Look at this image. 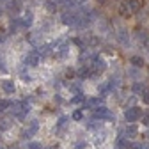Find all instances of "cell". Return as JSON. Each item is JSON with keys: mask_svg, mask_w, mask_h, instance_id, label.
<instances>
[{"mask_svg": "<svg viewBox=\"0 0 149 149\" xmlns=\"http://www.w3.org/2000/svg\"><path fill=\"white\" fill-rule=\"evenodd\" d=\"M37 52H39V55H41V57H46V55H50L52 52H53V46H41L39 50H37Z\"/></svg>", "mask_w": 149, "mask_h": 149, "instance_id": "obj_20", "label": "cell"}, {"mask_svg": "<svg viewBox=\"0 0 149 149\" xmlns=\"http://www.w3.org/2000/svg\"><path fill=\"white\" fill-rule=\"evenodd\" d=\"M84 101H85V96L78 92V94L74 96V98H71V101H69V103H71V105H80V103H84Z\"/></svg>", "mask_w": 149, "mask_h": 149, "instance_id": "obj_21", "label": "cell"}, {"mask_svg": "<svg viewBox=\"0 0 149 149\" xmlns=\"http://www.w3.org/2000/svg\"><path fill=\"white\" fill-rule=\"evenodd\" d=\"M20 22H22V29H29V27H32V13L27 11L25 16H23V20H20Z\"/></svg>", "mask_w": 149, "mask_h": 149, "instance_id": "obj_12", "label": "cell"}, {"mask_svg": "<svg viewBox=\"0 0 149 149\" xmlns=\"http://www.w3.org/2000/svg\"><path fill=\"white\" fill-rule=\"evenodd\" d=\"M142 101H144L146 105H149V87H146L144 92H142Z\"/></svg>", "mask_w": 149, "mask_h": 149, "instance_id": "obj_26", "label": "cell"}, {"mask_svg": "<svg viewBox=\"0 0 149 149\" xmlns=\"http://www.w3.org/2000/svg\"><path fill=\"white\" fill-rule=\"evenodd\" d=\"M0 149H6V147H0Z\"/></svg>", "mask_w": 149, "mask_h": 149, "instance_id": "obj_41", "label": "cell"}, {"mask_svg": "<svg viewBox=\"0 0 149 149\" xmlns=\"http://www.w3.org/2000/svg\"><path fill=\"white\" fill-rule=\"evenodd\" d=\"M78 18H80V14L73 13V11H66V13H62V16H61V22H62L64 25H68V27H77Z\"/></svg>", "mask_w": 149, "mask_h": 149, "instance_id": "obj_1", "label": "cell"}, {"mask_svg": "<svg viewBox=\"0 0 149 149\" xmlns=\"http://www.w3.org/2000/svg\"><path fill=\"white\" fill-rule=\"evenodd\" d=\"M73 119H74V121H82V119H84V112H82V110H74V112H73Z\"/></svg>", "mask_w": 149, "mask_h": 149, "instance_id": "obj_25", "label": "cell"}, {"mask_svg": "<svg viewBox=\"0 0 149 149\" xmlns=\"http://www.w3.org/2000/svg\"><path fill=\"white\" fill-rule=\"evenodd\" d=\"M142 123H144L146 126H149V114H146V116L142 117Z\"/></svg>", "mask_w": 149, "mask_h": 149, "instance_id": "obj_32", "label": "cell"}, {"mask_svg": "<svg viewBox=\"0 0 149 149\" xmlns=\"http://www.w3.org/2000/svg\"><path fill=\"white\" fill-rule=\"evenodd\" d=\"M11 110H13V114H14L18 119H25V116H27V112H25V108H23V101L13 103V105H11Z\"/></svg>", "mask_w": 149, "mask_h": 149, "instance_id": "obj_5", "label": "cell"}, {"mask_svg": "<svg viewBox=\"0 0 149 149\" xmlns=\"http://www.w3.org/2000/svg\"><path fill=\"white\" fill-rule=\"evenodd\" d=\"M4 41H6V37H4V34H0V45H2Z\"/></svg>", "mask_w": 149, "mask_h": 149, "instance_id": "obj_36", "label": "cell"}, {"mask_svg": "<svg viewBox=\"0 0 149 149\" xmlns=\"http://www.w3.org/2000/svg\"><path fill=\"white\" fill-rule=\"evenodd\" d=\"M27 149H43V146L39 142H29L27 144Z\"/></svg>", "mask_w": 149, "mask_h": 149, "instance_id": "obj_27", "label": "cell"}, {"mask_svg": "<svg viewBox=\"0 0 149 149\" xmlns=\"http://www.w3.org/2000/svg\"><path fill=\"white\" fill-rule=\"evenodd\" d=\"M0 71H2V73H6L7 69H6V66H4V61L2 59H0Z\"/></svg>", "mask_w": 149, "mask_h": 149, "instance_id": "obj_34", "label": "cell"}, {"mask_svg": "<svg viewBox=\"0 0 149 149\" xmlns=\"http://www.w3.org/2000/svg\"><path fill=\"white\" fill-rule=\"evenodd\" d=\"M66 123H68V117H61V119H59V123H57V128H64V126H66Z\"/></svg>", "mask_w": 149, "mask_h": 149, "instance_id": "obj_30", "label": "cell"}, {"mask_svg": "<svg viewBox=\"0 0 149 149\" xmlns=\"http://www.w3.org/2000/svg\"><path fill=\"white\" fill-rule=\"evenodd\" d=\"M0 16H2V7H0Z\"/></svg>", "mask_w": 149, "mask_h": 149, "instance_id": "obj_40", "label": "cell"}, {"mask_svg": "<svg viewBox=\"0 0 149 149\" xmlns=\"http://www.w3.org/2000/svg\"><path fill=\"white\" fill-rule=\"evenodd\" d=\"M130 62L133 64V68H142V66H144V59L139 57V55H133V57L130 59Z\"/></svg>", "mask_w": 149, "mask_h": 149, "instance_id": "obj_18", "label": "cell"}, {"mask_svg": "<svg viewBox=\"0 0 149 149\" xmlns=\"http://www.w3.org/2000/svg\"><path fill=\"white\" fill-rule=\"evenodd\" d=\"M39 59H41V55H39V52H29L27 55H25V59H23V64L25 66H37L39 64Z\"/></svg>", "mask_w": 149, "mask_h": 149, "instance_id": "obj_3", "label": "cell"}, {"mask_svg": "<svg viewBox=\"0 0 149 149\" xmlns=\"http://www.w3.org/2000/svg\"><path fill=\"white\" fill-rule=\"evenodd\" d=\"M96 2H98V4H107L108 0H96Z\"/></svg>", "mask_w": 149, "mask_h": 149, "instance_id": "obj_37", "label": "cell"}, {"mask_svg": "<svg viewBox=\"0 0 149 149\" xmlns=\"http://www.w3.org/2000/svg\"><path fill=\"white\" fill-rule=\"evenodd\" d=\"M128 6L132 9V13H139L142 9V0H128Z\"/></svg>", "mask_w": 149, "mask_h": 149, "instance_id": "obj_13", "label": "cell"}, {"mask_svg": "<svg viewBox=\"0 0 149 149\" xmlns=\"http://www.w3.org/2000/svg\"><path fill=\"white\" fill-rule=\"evenodd\" d=\"M77 149H85V146H78V147H77Z\"/></svg>", "mask_w": 149, "mask_h": 149, "instance_id": "obj_39", "label": "cell"}, {"mask_svg": "<svg viewBox=\"0 0 149 149\" xmlns=\"http://www.w3.org/2000/svg\"><path fill=\"white\" fill-rule=\"evenodd\" d=\"M85 107L87 108H98V107H103V98H91L85 101Z\"/></svg>", "mask_w": 149, "mask_h": 149, "instance_id": "obj_9", "label": "cell"}, {"mask_svg": "<svg viewBox=\"0 0 149 149\" xmlns=\"http://www.w3.org/2000/svg\"><path fill=\"white\" fill-rule=\"evenodd\" d=\"M133 149H149V144H142V146L140 144H135Z\"/></svg>", "mask_w": 149, "mask_h": 149, "instance_id": "obj_31", "label": "cell"}, {"mask_svg": "<svg viewBox=\"0 0 149 149\" xmlns=\"http://www.w3.org/2000/svg\"><path fill=\"white\" fill-rule=\"evenodd\" d=\"M119 43H128V32H124V30H119Z\"/></svg>", "mask_w": 149, "mask_h": 149, "instance_id": "obj_23", "label": "cell"}, {"mask_svg": "<svg viewBox=\"0 0 149 149\" xmlns=\"http://www.w3.org/2000/svg\"><path fill=\"white\" fill-rule=\"evenodd\" d=\"M140 116H142V112H140V108H137V107H130V108H126V112H124V119H126L128 123H135L137 119H140Z\"/></svg>", "mask_w": 149, "mask_h": 149, "instance_id": "obj_2", "label": "cell"}, {"mask_svg": "<svg viewBox=\"0 0 149 149\" xmlns=\"http://www.w3.org/2000/svg\"><path fill=\"white\" fill-rule=\"evenodd\" d=\"M2 89H4V92H7V94H13V92L16 91L13 80H2Z\"/></svg>", "mask_w": 149, "mask_h": 149, "instance_id": "obj_11", "label": "cell"}, {"mask_svg": "<svg viewBox=\"0 0 149 149\" xmlns=\"http://www.w3.org/2000/svg\"><path fill=\"white\" fill-rule=\"evenodd\" d=\"M73 74H74L73 69H68V71H66V77H68V78H73Z\"/></svg>", "mask_w": 149, "mask_h": 149, "instance_id": "obj_33", "label": "cell"}, {"mask_svg": "<svg viewBox=\"0 0 149 149\" xmlns=\"http://www.w3.org/2000/svg\"><path fill=\"white\" fill-rule=\"evenodd\" d=\"M139 135V128L135 126V124H130L126 130H124V137L126 139H135Z\"/></svg>", "mask_w": 149, "mask_h": 149, "instance_id": "obj_8", "label": "cell"}, {"mask_svg": "<svg viewBox=\"0 0 149 149\" xmlns=\"http://www.w3.org/2000/svg\"><path fill=\"white\" fill-rule=\"evenodd\" d=\"M45 7H46L48 13H55V11L59 9V4L55 2V0H46V2H45Z\"/></svg>", "mask_w": 149, "mask_h": 149, "instance_id": "obj_16", "label": "cell"}, {"mask_svg": "<svg viewBox=\"0 0 149 149\" xmlns=\"http://www.w3.org/2000/svg\"><path fill=\"white\" fill-rule=\"evenodd\" d=\"M119 14H121V16H126V18L132 14V9H130L128 2H123V4L119 6Z\"/></svg>", "mask_w": 149, "mask_h": 149, "instance_id": "obj_17", "label": "cell"}, {"mask_svg": "<svg viewBox=\"0 0 149 149\" xmlns=\"http://www.w3.org/2000/svg\"><path fill=\"white\" fill-rule=\"evenodd\" d=\"M9 128H11V121H9V119H4L2 124H0V130L4 132V130H9Z\"/></svg>", "mask_w": 149, "mask_h": 149, "instance_id": "obj_28", "label": "cell"}, {"mask_svg": "<svg viewBox=\"0 0 149 149\" xmlns=\"http://www.w3.org/2000/svg\"><path fill=\"white\" fill-rule=\"evenodd\" d=\"M22 80H23L25 84H29V82H32V77H30V74H27V73H23V71H22Z\"/></svg>", "mask_w": 149, "mask_h": 149, "instance_id": "obj_29", "label": "cell"}, {"mask_svg": "<svg viewBox=\"0 0 149 149\" xmlns=\"http://www.w3.org/2000/svg\"><path fill=\"white\" fill-rule=\"evenodd\" d=\"M87 43H89L91 46H98V45H100V37H96V36H91Z\"/></svg>", "mask_w": 149, "mask_h": 149, "instance_id": "obj_24", "label": "cell"}, {"mask_svg": "<svg viewBox=\"0 0 149 149\" xmlns=\"http://www.w3.org/2000/svg\"><path fill=\"white\" fill-rule=\"evenodd\" d=\"M144 89H146V87H144L142 84H139V82H135V84H133V87H132V91L135 92V94H142Z\"/></svg>", "mask_w": 149, "mask_h": 149, "instance_id": "obj_22", "label": "cell"}, {"mask_svg": "<svg viewBox=\"0 0 149 149\" xmlns=\"http://www.w3.org/2000/svg\"><path fill=\"white\" fill-rule=\"evenodd\" d=\"M116 147L117 149H133V144H130L126 139H117V144H116Z\"/></svg>", "mask_w": 149, "mask_h": 149, "instance_id": "obj_14", "label": "cell"}, {"mask_svg": "<svg viewBox=\"0 0 149 149\" xmlns=\"http://www.w3.org/2000/svg\"><path fill=\"white\" fill-rule=\"evenodd\" d=\"M74 2H77V4H84V2H85V0H74Z\"/></svg>", "mask_w": 149, "mask_h": 149, "instance_id": "obj_38", "label": "cell"}, {"mask_svg": "<svg viewBox=\"0 0 149 149\" xmlns=\"http://www.w3.org/2000/svg\"><path fill=\"white\" fill-rule=\"evenodd\" d=\"M91 74H92V69H91L89 66H82V68L78 69V77H80V78H89Z\"/></svg>", "mask_w": 149, "mask_h": 149, "instance_id": "obj_15", "label": "cell"}, {"mask_svg": "<svg viewBox=\"0 0 149 149\" xmlns=\"http://www.w3.org/2000/svg\"><path fill=\"white\" fill-rule=\"evenodd\" d=\"M7 9L11 13H18L22 9V0H7Z\"/></svg>", "mask_w": 149, "mask_h": 149, "instance_id": "obj_10", "label": "cell"}, {"mask_svg": "<svg viewBox=\"0 0 149 149\" xmlns=\"http://www.w3.org/2000/svg\"><path fill=\"white\" fill-rule=\"evenodd\" d=\"M105 68H107V64L96 55V59L92 61V66H91V69H92V73H103L105 71Z\"/></svg>", "mask_w": 149, "mask_h": 149, "instance_id": "obj_6", "label": "cell"}, {"mask_svg": "<svg viewBox=\"0 0 149 149\" xmlns=\"http://www.w3.org/2000/svg\"><path fill=\"white\" fill-rule=\"evenodd\" d=\"M94 117L100 121V119H112L114 121V114L108 110V108H105V107H98V108H94Z\"/></svg>", "mask_w": 149, "mask_h": 149, "instance_id": "obj_4", "label": "cell"}, {"mask_svg": "<svg viewBox=\"0 0 149 149\" xmlns=\"http://www.w3.org/2000/svg\"><path fill=\"white\" fill-rule=\"evenodd\" d=\"M135 37H137L139 43H147V34H146L144 30H137V32H135Z\"/></svg>", "mask_w": 149, "mask_h": 149, "instance_id": "obj_19", "label": "cell"}, {"mask_svg": "<svg viewBox=\"0 0 149 149\" xmlns=\"http://www.w3.org/2000/svg\"><path fill=\"white\" fill-rule=\"evenodd\" d=\"M36 132H37V121H32V123H30V126H29L25 132L22 133V137H23V139H30Z\"/></svg>", "mask_w": 149, "mask_h": 149, "instance_id": "obj_7", "label": "cell"}, {"mask_svg": "<svg viewBox=\"0 0 149 149\" xmlns=\"http://www.w3.org/2000/svg\"><path fill=\"white\" fill-rule=\"evenodd\" d=\"M48 149H59V144H52V146H50Z\"/></svg>", "mask_w": 149, "mask_h": 149, "instance_id": "obj_35", "label": "cell"}]
</instances>
